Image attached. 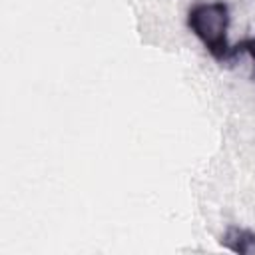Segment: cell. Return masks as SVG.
<instances>
[{
    "label": "cell",
    "instance_id": "obj_3",
    "mask_svg": "<svg viewBox=\"0 0 255 255\" xmlns=\"http://www.w3.org/2000/svg\"><path fill=\"white\" fill-rule=\"evenodd\" d=\"M233 50H235V56L243 52V54H247V56H249V58L255 62V34H253V36H249L247 40L239 42V44H237Z\"/></svg>",
    "mask_w": 255,
    "mask_h": 255
},
{
    "label": "cell",
    "instance_id": "obj_2",
    "mask_svg": "<svg viewBox=\"0 0 255 255\" xmlns=\"http://www.w3.org/2000/svg\"><path fill=\"white\" fill-rule=\"evenodd\" d=\"M221 245L237 255H253L255 253V231L241 227V225H229L225 233L221 235Z\"/></svg>",
    "mask_w": 255,
    "mask_h": 255
},
{
    "label": "cell",
    "instance_id": "obj_1",
    "mask_svg": "<svg viewBox=\"0 0 255 255\" xmlns=\"http://www.w3.org/2000/svg\"><path fill=\"white\" fill-rule=\"evenodd\" d=\"M229 6L223 0L199 2L187 12V26L203 48L219 62L235 56V46L229 44Z\"/></svg>",
    "mask_w": 255,
    "mask_h": 255
}]
</instances>
